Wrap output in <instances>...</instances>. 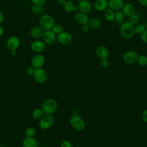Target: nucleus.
I'll use <instances>...</instances> for the list:
<instances>
[{"mask_svg": "<svg viewBox=\"0 0 147 147\" xmlns=\"http://www.w3.org/2000/svg\"><path fill=\"white\" fill-rule=\"evenodd\" d=\"M44 32L45 30H44L40 26H35L31 29L30 34L35 38H40L43 37Z\"/></svg>", "mask_w": 147, "mask_h": 147, "instance_id": "f3484780", "label": "nucleus"}, {"mask_svg": "<svg viewBox=\"0 0 147 147\" xmlns=\"http://www.w3.org/2000/svg\"><path fill=\"white\" fill-rule=\"evenodd\" d=\"M36 82L38 83H44L47 80L48 75L45 70L42 68H36L33 75Z\"/></svg>", "mask_w": 147, "mask_h": 147, "instance_id": "423d86ee", "label": "nucleus"}, {"mask_svg": "<svg viewBox=\"0 0 147 147\" xmlns=\"http://www.w3.org/2000/svg\"><path fill=\"white\" fill-rule=\"evenodd\" d=\"M35 69L32 66H29V67H28L26 68V72L28 75H33L34 72V71H35Z\"/></svg>", "mask_w": 147, "mask_h": 147, "instance_id": "72a5a7b5", "label": "nucleus"}, {"mask_svg": "<svg viewBox=\"0 0 147 147\" xmlns=\"http://www.w3.org/2000/svg\"><path fill=\"white\" fill-rule=\"evenodd\" d=\"M138 56L137 53L135 51H129L125 53L123 56V59L127 64H133L137 61Z\"/></svg>", "mask_w": 147, "mask_h": 147, "instance_id": "0eeeda50", "label": "nucleus"}, {"mask_svg": "<svg viewBox=\"0 0 147 147\" xmlns=\"http://www.w3.org/2000/svg\"><path fill=\"white\" fill-rule=\"evenodd\" d=\"M74 5V3L72 1H68L64 4V10L67 12H71L72 11Z\"/></svg>", "mask_w": 147, "mask_h": 147, "instance_id": "a878e982", "label": "nucleus"}, {"mask_svg": "<svg viewBox=\"0 0 147 147\" xmlns=\"http://www.w3.org/2000/svg\"><path fill=\"white\" fill-rule=\"evenodd\" d=\"M142 118L144 122L147 123V110H145L142 112Z\"/></svg>", "mask_w": 147, "mask_h": 147, "instance_id": "4c0bfd02", "label": "nucleus"}, {"mask_svg": "<svg viewBox=\"0 0 147 147\" xmlns=\"http://www.w3.org/2000/svg\"><path fill=\"white\" fill-rule=\"evenodd\" d=\"M137 60L138 63L141 66H145L147 65V56L144 55H141L138 56Z\"/></svg>", "mask_w": 147, "mask_h": 147, "instance_id": "393cba45", "label": "nucleus"}, {"mask_svg": "<svg viewBox=\"0 0 147 147\" xmlns=\"http://www.w3.org/2000/svg\"><path fill=\"white\" fill-rule=\"evenodd\" d=\"M46 0H31L32 2L36 5H37L38 6H42L43 5H44Z\"/></svg>", "mask_w": 147, "mask_h": 147, "instance_id": "473e14b6", "label": "nucleus"}, {"mask_svg": "<svg viewBox=\"0 0 147 147\" xmlns=\"http://www.w3.org/2000/svg\"><path fill=\"white\" fill-rule=\"evenodd\" d=\"M41 6H38L36 5H33L31 7V10L34 12V13H40L42 12V8L41 7Z\"/></svg>", "mask_w": 147, "mask_h": 147, "instance_id": "7c9ffc66", "label": "nucleus"}, {"mask_svg": "<svg viewBox=\"0 0 147 147\" xmlns=\"http://www.w3.org/2000/svg\"><path fill=\"white\" fill-rule=\"evenodd\" d=\"M124 14L122 12V11L120 10H118L115 13V20L118 21L119 22L121 21L122 20V19L124 17Z\"/></svg>", "mask_w": 147, "mask_h": 147, "instance_id": "c756f323", "label": "nucleus"}, {"mask_svg": "<svg viewBox=\"0 0 147 147\" xmlns=\"http://www.w3.org/2000/svg\"><path fill=\"white\" fill-rule=\"evenodd\" d=\"M57 40L60 44L67 45L71 42L72 36L69 33L67 32H62L58 34Z\"/></svg>", "mask_w": 147, "mask_h": 147, "instance_id": "9d476101", "label": "nucleus"}, {"mask_svg": "<svg viewBox=\"0 0 147 147\" xmlns=\"http://www.w3.org/2000/svg\"><path fill=\"white\" fill-rule=\"evenodd\" d=\"M76 1H79V2H80V1H82V0H76Z\"/></svg>", "mask_w": 147, "mask_h": 147, "instance_id": "49530a36", "label": "nucleus"}, {"mask_svg": "<svg viewBox=\"0 0 147 147\" xmlns=\"http://www.w3.org/2000/svg\"><path fill=\"white\" fill-rule=\"evenodd\" d=\"M52 30L55 33V34H60V33H61L63 32V28L61 25L60 24H56L54 25L53 26L52 28Z\"/></svg>", "mask_w": 147, "mask_h": 147, "instance_id": "c85d7f7f", "label": "nucleus"}, {"mask_svg": "<svg viewBox=\"0 0 147 147\" xmlns=\"http://www.w3.org/2000/svg\"><path fill=\"white\" fill-rule=\"evenodd\" d=\"M139 21H140V18L136 14H133V15L129 17V22L134 25L137 24Z\"/></svg>", "mask_w": 147, "mask_h": 147, "instance_id": "cd10ccee", "label": "nucleus"}, {"mask_svg": "<svg viewBox=\"0 0 147 147\" xmlns=\"http://www.w3.org/2000/svg\"><path fill=\"white\" fill-rule=\"evenodd\" d=\"M78 7L80 12L83 13H88L92 8L90 2L87 0H82L79 2Z\"/></svg>", "mask_w": 147, "mask_h": 147, "instance_id": "4468645a", "label": "nucleus"}, {"mask_svg": "<svg viewBox=\"0 0 147 147\" xmlns=\"http://www.w3.org/2000/svg\"><path fill=\"white\" fill-rule=\"evenodd\" d=\"M138 2L141 5L147 7V0H138Z\"/></svg>", "mask_w": 147, "mask_h": 147, "instance_id": "58836bf2", "label": "nucleus"}, {"mask_svg": "<svg viewBox=\"0 0 147 147\" xmlns=\"http://www.w3.org/2000/svg\"><path fill=\"white\" fill-rule=\"evenodd\" d=\"M70 124L76 131H82L86 126L84 120L78 115H74L71 118Z\"/></svg>", "mask_w": 147, "mask_h": 147, "instance_id": "39448f33", "label": "nucleus"}, {"mask_svg": "<svg viewBox=\"0 0 147 147\" xmlns=\"http://www.w3.org/2000/svg\"><path fill=\"white\" fill-rule=\"evenodd\" d=\"M39 144L36 138L33 137H25L22 141L23 147H38Z\"/></svg>", "mask_w": 147, "mask_h": 147, "instance_id": "2eb2a0df", "label": "nucleus"}, {"mask_svg": "<svg viewBox=\"0 0 147 147\" xmlns=\"http://www.w3.org/2000/svg\"><path fill=\"white\" fill-rule=\"evenodd\" d=\"M41 109L45 114H52L57 110V103L55 99L48 98L43 102Z\"/></svg>", "mask_w": 147, "mask_h": 147, "instance_id": "f03ea898", "label": "nucleus"}, {"mask_svg": "<svg viewBox=\"0 0 147 147\" xmlns=\"http://www.w3.org/2000/svg\"><path fill=\"white\" fill-rule=\"evenodd\" d=\"M58 2L61 5H64L67 2V0H57Z\"/></svg>", "mask_w": 147, "mask_h": 147, "instance_id": "79ce46f5", "label": "nucleus"}, {"mask_svg": "<svg viewBox=\"0 0 147 147\" xmlns=\"http://www.w3.org/2000/svg\"><path fill=\"white\" fill-rule=\"evenodd\" d=\"M79 9L78 5V6H76H76H75V5H74L72 11H75V12H77V11H79Z\"/></svg>", "mask_w": 147, "mask_h": 147, "instance_id": "ea45409f", "label": "nucleus"}, {"mask_svg": "<svg viewBox=\"0 0 147 147\" xmlns=\"http://www.w3.org/2000/svg\"><path fill=\"white\" fill-rule=\"evenodd\" d=\"M20 41L19 38L16 36L10 37L6 42L7 48L10 50H16L20 46Z\"/></svg>", "mask_w": 147, "mask_h": 147, "instance_id": "1a4fd4ad", "label": "nucleus"}, {"mask_svg": "<svg viewBox=\"0 0 147 147\" xmlns=\"http://www.w3.org/2000/svg\"><path fill=\"white\" fill-rule=\"evenodd\" d=\"M54 118L52 114H45L39 120V127L43 130H47L50 128L53 124Z\"/></svg>", "mask_w": 147, "mask_h": 147, "instance_id": "20e7f679", "label": "nucleus"}, {"mask_svg": "<svg viewBox=\"0 0 147 147\" xmlns=\"http://www.w3.org/2000/svg\"><path fill=\"white\" fill-rule=\"evenodd\" d=\"M75 20L76 22L78 24L83 25V24H87L89 21V17L86 13H78L75 16Z\"/></svg>", "mask_w": 147, "mask_h": 147, "instance_id": "dca6fc26", "label": "nucleus"}, {"mask_svg": "<svg viewBox=\"0 0 147 147\" xmlns=\"http://www.w3.org/2000/svg\"><path fill=\"white\" fill-rule=\"evenodd\" d=\"M3 34V29L1 26H0V36H1Z\"/></svg>", "mask_w": 147, "mask_h": 147, "instance_id": "c03bdc74", "label": "nucleus"}, {"mask_svg": "<svg viewBox=\"0 0 147 147\" xmlns=\"http://www.w3.org/2000/svg\"><path fill=\"white\" fill-rule=\"evenodd\" d=\"M41 147H49V146H42Z\"/></svg>", "mask_w": 147, "mask_h": 147, "instance_id": "a18cd8bd", "label": "nucleus"}, {"mask_svg": "<svg viewBox=\"0 0 147 147\" xmlns=\"http://www.w3.org/2000/svg\"><path fill=\"white\" fill-rule=\"evenodd\" d=\"M107 0H96L94 4L95 9L99 11H102L107 9Z\"/></svg>", "mask_w": 147, "mask_h": 147, "instance_id": "a211bd4d", "label": "nucleus"}, {"mask_svg": "<svg viewBox=\"0 0 147 147\" xmlns=\"http://www.w3.org/2000/svg\"><path fill=\"white\" fill-rule=\"evenodd\" d=\"M36 129L33 127H28L25 131V137H33L36 134Z\"/></svg>", "mask_w": 147, "mask_h": 147, "instance_id": "b1692460", "label": "nucleus"}, {"mask_svg": "<svg viewBox=\"0 0 147 147\" xmlns=\"http://www.w3.org/2000/svg\"><path fill=\"white\" fill-rule=\"evenodd\" d=\"M31 49L33 51L40 53L43 52L45 49V44L44 42L40 40L34 41L31 44Z\"/></svg>", "mask_w": 147, "mask_h": 147, "instance_id": "ddd939ff", "label": "nucleus"}, {"mask_svg": "<svg viewBox=\"0 0 147 147\" xmlns=\"http://www.w3.org/2000/svg\"><path fill=\"white\" fill-rule=\"evenodd\" d=\"M90 28L88 25V24H83L82 26V30L84 32V33H87L89 31Z\"/></svg>", "mask_w": 147, "mask_h": 147, "instance_id": "e433bc0d", "label": "nucleus"}, {"mask_svg": "<svg viewBox=\"0 0 147 147\" xmlns=\"http://www.w3.org/2000/svg\"><path fill=\"white\" fill-rule=\"evenodd\" d=\"M3 21V16L2 13L0 11V24H2Z\"/></svg>", "mask_w": 147, "mask_h": 147, "instance_id": "a19ab883", "label": "nucleus"}, {"mask_svg": "<svg viewBox=\"0 0 147 147\" xmlns=\"http://www.w3.org/2000/svg\"><path fill=\"white\" fill-rule=\"evenodd\" d=\"M60 147H72V145L69 141L64 140L61 142Z\"/></svg>", "mask_w": 147, "mask_h": 147, "instance_id": "f704fd0d", "label": "nucleus"}, {"mask_svg": "<svg viewBox=\"0 0 147 147\" xmlns=\"http://www.w3.org/2000/svg\"><path fill=\"white\" fill-rule=\"evenodd\" d=\"M105 18L108 21H113L115 20V13L110 9H107L105 12Z\"/></svg>", "mask_w": 147, "mask_h": 147, "instance_id": "5701e85b", "label": "nucleus"}, {"mask_svg": "<svg viewBox=\"0 0 147 147\" xmlns=\"http://www.w3.org/2000/svg\"><path fill=\"white\" fill-rule=\"evenodd\" d=\"M96 54L101 59H105L108 57L109 55V52L108 49L105 47L100 45L96 48Z\"/></svg>", "mask_w": 147, "mask_h": 147, "instance_id": "aec40b11", "label": "nucleus"}, {"mask_svg": "<svg viewBox=\"0 0 147 147\" xmlns=\"http://www.w3.org/2000/svg\"><path fill=\"white\" fill-rule=\"evenodd\" d=\"M141 39L142 42L147 43V30H145L141 34Z\"/></svg>", "mask_w": 147, "mask_h": 147, "instance_id": "c9c22d12", "label": "nucleus"}, {"mask_svg": "<svg viewBox=\"0 0 147 147\" xmlns=\"http://www.w3.org/2000/svg\"><path fill=\"white\" fill-rule=\"evenodd\" d=\"M121 35L125 38H131L135 34L134 25L129 21L122 23L120 28Z\"/></svg>", "mask_w": 147, "mask_h": 147, "instance_id": "f257e3e1", "label": "nucleus"}, {"mask_svg": "<svg viewBox=\"0 0 147 147\" xmlns=\"http://www.w3.org/2000/svg\"><path fill=\"white\" fill-rule=\"evenodd\" d=\"M124 5L123 0H109L108 2V7L113 10H120Z\"/></svg>", "mask_w": 147, "mask_h": 147, "instance_id": "f8f14e48", "label": "nucleus"}, {"mask_svg": "<svg viewBox=\"0 0 147 147\" xmlns=\"http://www.w3.org/2000/svg\"><path fill=\"white\" fill-rule=\"evenodd\" d=\"M10 54H11V55H12V56H15V55H16V54H17V51H16V50H12V51H10Z\"/></svg>", "mask_w": 147, "mask_h": 147, "instance_id": "37998d69", "label": "nucleus"}, {"mask_svg": "<svg viewBox=\"0 0 147 147\" xmlns=\"http://www.w3.org/2000/svg\"><path fill=\"white\" fill-rule=\"evenodd\" d=\"M0 147H3V146H0Z\"/></svg>", "mask_w": 147, "mask_h": 147, "instance_id": "de8ad7c7", "label": "nucleus"}, {"mask_svg": "<svg viewBox=\"0 0 147 147\" xmlns=\"http://www.w3.org/2000/svg\"><path fill=\"white\" fill-rule=\"evenodd\" d=\"M122 12L123 13L124 15L130 17V16L134 14L135 7L133 4L130 3H127L124 4L122 7Z\"/></svg>", "mask_w": 147, "mask_h": 147, "instance_id": "6ab92c4d", "label": "nucleus"}, {"mask_svg": "<svg viewBox=\"0 0 147 147\" xmlns=\"http://www.w3.org/2000/svg\"><path fill=\"white\" fill-rule=\"evenodd\" d=\"M40 26L45 30H51L55 25V21L52 17L48 14L42 16L39 20Z\"/></svg>", "mask_w": 147, "mask_h": 147, "instance_id": "7ed1b4c3", "label": "nucleus"}, {"mask_svg": "<svg viewBox=\"0 0 147 147\" xmlns=\"http://www.w3.org/2000/svg\"><path fill=\"white\" fill-rule=\"evenodd\" d=\"M100 64L101 66L103 68H107L109 66V60L107 59V58H105V59H102L101 62H100Z\"/></svg>", "mask_w": 147, "mask_h": 147, "instance_id": "2f4dec72", "label": "nucleus"}, {"mask_svg": "<svg viewBox=\"0 0 147 147\" xmlns=\"http://www.w3.org/2000/svg\"><path fill=\"white\" fill-rule=\"evenodd\" d=\"M45 62V58L43 55L41 54H37L34 56L32 59L31 64L32 66L34 68H41Z\"/></svg>", "mask_w": 147, "mask_h": 147, "instance_id": "6e6552de", "label": "nucleus"}, {"mask_svg": "<svg viewBox=\"0 0 147 147\" xmlns=\"http://www.w3.org/2000/svg\"><path fill=\"white\" fill-rule=\"evenodd\" d=\"M45 114L41 108H36L33 110L32 113V117L36 120H40Z\"/></svg>", "mask_w": 147, "mask_h": 147, "instance_id": "4be33fe9", "label": "nucleus"}, {"mask_svg": "<svg viewBox=\"0 0 147 147\" xmlns=\"http://www.w3.org/2000/svg\"><path fill=\"white\" fill-rule=\"evenodd\" d=\"M87 24L90 29H96L100 26L101 22L97 18H92L90 20H89V21Z\"/></svg>", "mask_w": 147, "mask_h": 147, "instance_id": "412c9836", "label": "nucleus"}, {"mask_svg": "<svg viewBox=\"0 0 147 147\" xmlns=\"http://www.w3.org/2000/svg\"><path fill=\"white\" fill-rule=\"evenodd\" d=\"M43 38L44 41L49 45L53 44L55 43L56 40V34L51 30H46L44 32V36H43Z\"/></svg>", "mask_w": 147, "mask_h": 147, "instance_id": "9b49d317", "label": "nucleus"}, {"mask_svg": "<svg viewBox=\"0 0 147 147\" xmlns=\"http://www.w3.org/2000/svg\"><path fill=\"white\" fill-rule=\"evenodd\" d=\"M135 33L137 34H141L145 30V26L142 24H137L134 26Z\"/></svg>", "mask_w": 147, "mask_h": 147, "instance_id": "bb28decb", "label": "nucleus"}]
</instances>
